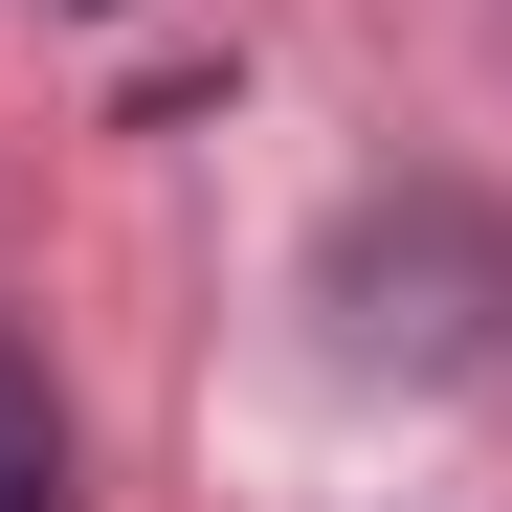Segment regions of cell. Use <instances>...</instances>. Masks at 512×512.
<instances>
[{
    "mask_svg": "<svg viewBox=\"0 0 512 512\" xmlns=\"http://www.w3.org/2000/svg\"><path fill=\"white\" fill-rule=\"evenodd\" d=\"M334 312H357V357H490L512 245L468 201H357V223H334Z\"/></svg>",
    "mask_w": 512,
    "mask_h": 512,
    "instance_id": "1",
    "label": "cell"
},
{
    "mask_svg": "<svg viewBox=\"0 0 512 512\" xmlns=\"http://www.w3.org/2000/svg\"><path fill=\"white\" fill-rule=\"evenodd\" d=\"M0 512H67V423H45L23 357H0Z\"/></svg>",
    "mask_w": 512,
    "mask_h": 512,
    "instance_id": "2",
    "label": "cell"
}]
</instances>
